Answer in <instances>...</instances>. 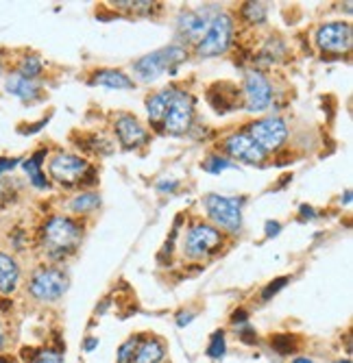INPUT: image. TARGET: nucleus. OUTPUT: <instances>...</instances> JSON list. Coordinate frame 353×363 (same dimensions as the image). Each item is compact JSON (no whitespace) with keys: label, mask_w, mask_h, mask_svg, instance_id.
Masks as SVG:
<instances>
[{"label":"nucleus","mask_w":353,"mask_h":363,"mask_svg":"<svg viewBox=\"0 0 353 363\" xmlns=\"http://www.w3.org/2000/svg\"><path fill=\"white\" fill-rule=\"evenodd\" d=\"M229 168H236V163H231L229 159H224V157H218V155L207 157L205 163H203V170L205 172H212V174H218V172L229 170Z\"/></svg>","instance_id":"393cba45"},{"label":"nucleus","mask_w":353,"mask_h":363,"mask_svg":"<svg viewBox=\"0 0 353 363\" xmlns=\"http://www.w3.org/2000/svg\"><path fill=\"white\" fill-rule=\"evenodd\" d=\"M164 359H166L164 344L159 339H155V337H149V339H144V341L138 344L131 363H162Z\"/></svg>","instance_id":"dca6fc26"},{"label":"nucleus","mask_w":353,"mask_h":363,"mask_svg":"<svg viewBox=\"0 0 353 363\" xmlns=\"http://www.w3.org/2000/svg\"><path fill=\"white\" fill-rule=\"evenodd\" d=\"M284 55V44L281 42H266V46H264V51L260 53V61L262 63H272V61H277L279 57Z\"/></svg>","instance_id":"bb28decb"},{"label":"nucleus","mask_w":353,"mask_h":363,"mask_svg":"<svg viewBox=\"0 0 353 363\" xmlns=\"http://www.w3.org/2000/svg\"><path fill=\"white\" fill-rule=\"evenodd\" d=\"M83 237V228L76 220L66 216H55L46 222L42 230V244L44 251L51 259H63L72 255Z\"/></svg>","instance_id":"f257e3e1"},{"label":"nucleus","mask_w":353,"mask_h":363,"mask_svg":"<svg viewBox=\"0 0 353 363\" xmlns=\"http://www.w3.org/2000/svg\"><path fill=\"white\" fill-rule=\"evenodd\" d=\"M28 363H63V357L59 351H53V348H42L38 351L35 355L26 357Z\"/></svg>","instance_id":"a878e982"},{"label":"nucleus","mask_w":353,"mask_h":363,"mask_svg":"<svg viewBox=\"0 0 353 363\" xmlns=\"http://www.w3.org/2000/svg\"><path fill=\"white\" fill-rule=\"evenodd\" d=\"M192 115H195V98L183 90H174L168 111L164 115L166 130L172 135H181L186 130H190Z\"/></svg>","instance_id":"6e6552de"},{"label":"nucleus","mask_w":353,"mask_h":363,"mask_svg":"<svg viewBox=\"0 0 353 363\" xmlns=\"http://www.w3.org/2000/svg\"><path fill=\"white\" fill-rule=\"evenodd\" d=\"M94 85H105L111 90H133L136 83L120 70H99L92 78Z\"/></svg>","instance_id":"a211bd4d"},{"label":"nucleus","mask_w":353,"mask_h":363,"mask_svg":"<svg viewBox=\"0 0 353 363\" xmlns=\"http://www.w3.org/2000/svg\"><path fill=\"white\" fill-rule=\"evenodd\" d=\"M236 328H238V335L243 337V341H245V344H255V341H258V335H255V331H253V328L249 326V322H245V324H238Z\"/></svg>","instance_id":"473e14b6"},{"label":"nucleus","mask_w":353,"mask_h":363,"mask_svg":"<svg viewBox=\"0 0 353 363\" xmlns=\"http://www.w3.org/2000/svg\"><path fill=\"white\" fill-rule=\"evenodd\" d=\"M174 90L176 87H166V90H162L159 94L151 96L149 101H147V109H149L151 122H162L164 120V115L168 111V105H170V98H172Z\"/></svg>","instance_id":"aec40b11"},{"label":"nucleus","mask_w":353,"mask_h":363,"mask_svg":"<svg viewBox=\"0 0 353 363\" xmlns=\"http://www.w3.org/2000/svg\"><path fill=\"white\" fill-rule=\"evenodd\" d=\"M46 157V151H40V153H35L33 157H31L28 161H24L22 163V168H24V172L28 174V180L33 183L35 187H40V189H46L48 187V180H46V176L42 174V159Z\"/></svg>","instance_id":"412c9836"},{"label":"nucleus","mask_w":353,"mask_h":363,"mask_svg":"<svg viewBox=\"0 0 353 363\" xmlns=\"http://www.w3.org/2000/svg\"><path fill=\"white\" fill-rule=\"evenodd\" d=\"M42 72V61H40V57H26V59H22V63H20V76H24V78H33L35 81V76Z\"/></svg>","instance_id":"cd10ccee"},{"label":"nucleus","mask_w":353,"mask_h":363,"mask_svg":"<svg viewBox=\"0 0 353 363\" xmlns=\"http://www.w3.org/2000/svg\"><path fill=\"white\" fill-rule=\"evenodd\" d=\"M233 35V22L227 13H216L207 24L203 37L197 42V55L199 57H218L227 53L231 46Z\"/></svg>","instance_id":"7ed1b4c3"},{"label":"nucleus","mask_w":353,"mask_h":363,"mask_svg":"<svg viewBox=\"0 0 353 363\" xmlns=\"http://www.w3.org/2000/svg\"><path fill=\"white\" fill-rule=\"evenodd\" d=\"M247 318H249V313L245 311V309H238V311H233V316H231V322L238 326V324H245L247 322Z\"/></svg>","instance_id":"f704fd0d"},{"label":"nucleus","mask_w":353,"mask_h":363,"mask_svg":"<svg viewBox=\"0 0 353 363\" xmlns=\"http://www.w3.org/2000/svg\"><path fill=\"white\" fill-rule=\"evenodd\" d=\"M176 185H179V183H176V180H170V183H159L157 189H159V192H172Z\"/></svg>","instance_id":"58836bf2"},{"label":"nucleus","mask_w":353,"mask_h":363,"mask_svg":"<svg viewBox=\"0 0 353 363\" xmlns=\"http://www.w3.org/2000/svg\"><path fill=\"white\" fill-rule=\"evenodd\" d=\"M345 203H347V205L351 203V192H347V194H345Z\"/></svg>","instance_id":"79ce46f5"},{"label":"nucleus","mask_w":353,"mask_h":363,"mask_svg":"<svg viewBox=\"0 0 353 363\" xmlns=\"http://www.w3.org/2000/svg\"><path fill=\"white\" fill-rule=\"evenodd\" d=\"M286 283H290V278H288V276H279V278H275V280H270V283L266 285V289L262 292V301H270L272 296H275L279 289L286 287Z\"/></svg>","instance_id":"7c9ffc66"},{"label":"nucleus","mask_w":353,"mask_h":363,"mask_svg":"<svg viewBox=\"0 0 353 363\" xmlns=\"http://www.w3.org/2000/svg\"><path fill=\"white\" fill-rule=\"evenodd\" d=\"M94 348H99V337H90V339L85 341V351H88V353H92Z\"/></svg>","instance_id":"ea45409f"},{"label":"nucleus","mask_w":353,"mask_h":363,"mask_svg":"<svg viewBox=\"0 0 353 363\" xmlns=\"http://www.w3.org/2000/svg\"><path fill=\"white\" fill-rule=\"evenodd\" d=\"M116 133L126 148H136V146L147 142V128L138 122V118L126 115V113L116 120Z\"/></svg>","instance_id":"4468645a"},{"label":"nucleus","mask_w":353,"mask_h":363,"mask_svg":"<svg viewBox=\"0 0 353 363\" xmlns=\"http://www.w3.org/2000/svg\"><path fill=\"white\" fill-rule=\"evenodd\" d=\"M192 318H195V313H179V320H176V324H179V326H188L192 322Z\"/></svg>","instance_id":"e433bc0d"},{"label":"nucleus","mask_w":353,"mask_h":363,"mask_svg":"<svg viewBox=\"0 0 353 363\" xmlns=\"http://www.w3.org/2000/svg\"><path fill=\"white\" fill-rule=\"evenodd\" d=\"M207 103L218 113H229L243 105V98H240V90L233 83H214L207 90Z\"/></svg>","instance_id":"ddd939ff"},{"label":"nucleus","mask_w":353,"mask_h":363,"mask_svg":"<svg viewBox=\"0 0 353 363\" xmlns=\"http://www.w3.org/2000/svg\"><path fill=\"white\" fill-rule=\"evenodd\" d=\"M270 346H272V348H275L281 357H288V355H295L299 341H297L295 335H275V337H272V341H270Z\"/></svg>","instance_id":"5701e85b"},{"label":"nucleus","mask_w":353,"mask_h":363,"mask_svg":"<svg viewBox=\"0 0 353 363\" xmlns=\"http://www.w3.org/2000/svg\"><path fill=\"white\" fill-rule=\"evenodd\" d=\"M101 205V196L99 194H92V192H85V194H79L74 201H72V211L74 213H88L92 209H96Z\"/></svg>","instance_id":"4be33fe9"},{"label":"nucleus","mask_w":353,"mask_h":363,"mask_svg":"<svg viewBox=\"0 0 353 363\" xmlns=\"http://www.w3.org/2000/svg\"><path fill=\"white\" fill-rule=\"evenodd\" d=\"M264 228H266V235H268V237H275V235H279L281 224H279V222H272V220H268Z\"/></svg>","instance_id":"72a5a7b5"},{"label":"nucleus","mask_w":353,"mask_h":363,"mask_svg":"<svg viewBox=\"0 0 353 363\" xmlns=\"http://www.w3.org/2000/svg\"><path fill=\"white\" fill-rule=\"evenodd\" d=\"M290 363H312V359H308V357H295Z\"/></svg>","instance_id":"a19ab883"},{"label":"nucleus","mask_w":353,"mask_h":363,"mask_svg":"<svg viewBox=\"0 0 353 363\" xmlns=\"http://www.w3.org/2000/svg\"><path fill=\"white\" fill-rule=\"evenodd\" d=\"M318 46L327 53H347L353 42V28L347 22H329L316 31Z\"/></svg>","instance_id":"9d476101"},{"label":"nucleus","mask_w":353,"mask_h":363,"mask_svg":"<svg viewBox=\"0 0 353 363\" xmlns=\"http://www.w3.org/2000/svg\"><path fill=\"white\" fill-rule=\"evenodd\" d=\"M222 244V235L220 230L212 224L199 222L195 224L186 235V244H183V253L190 259H207L210 255H214Z\"/></svg>","instance_id":"423d86ee"},{"label":"nucleus","mask_w":353,"mask_h":363,"mask_svg":"<svg viewBox=\"0 0 353 363\" xmlns=\"http://www.w3.org/2000/svg\"><path fill=\"white\" fill-rule=\"evenodd\" d=\"M243 205L245 198H227L218 194L205 196L207 216L214 224L229 230V233H238L240 226H243Z\"/></svg>","instance_id":"20e7f679"},{"label":"nucleus","mask_w":353,"mask_h":363,"mask_svg":"<svg viewBox=\"0 0 353 363\" xmlns=\"http://www.w3.org/2000/svg\"><path fill=\"white\" fill-rule=\"evenodd\" d=\"M243 18L251 24H262L266 20V5L262 3H247L243 7Z\"/></svg>","instance_id":"b1692460"},{"label":"nucleus","mask_w":353,"mask_h":363,"mask_svg":"<svg viewBox=\"0 0 353 363\" xmlns=\"http://www.w3.org/2000/svg\"><path fill=\"white\" fill-rule=\"evenodd\" d=\"M20 268L13 257L0 253V294H11L18 287Z\"/></svg>","instance_id":"f3484780"},{"label":"nucleus","mask_w":353,"mask_h":363,"mask_svg":"<svg viewBox=\"0 0 353 363\" xmlns=\"http://www.w3.org/2000/svg\"><path fill=\"white\" fill-rule=\"evenodd\" d=\"M0 72H3V65H0Z\"/></svg>","instance_id":"a18cd8bd"},{"label":"nucleus","mask_w":353,"mask_h":363,"mask_svg":"<svg viewBox=\"0 0 353 363\" xmlns=\"http://www.w3.org/2000/svg\"><path fill=\"white\" fill-rule=\"evenodd\" d=\"M301 218L312 220V218H314V209H312V207H308V205H301Z\"/></svg>","instance_id":"4c0bfd02"},{"label":"nucleus","mask_w":353,"mask_h":363,"mask_svg":"<svg viewBox=\"0 0 353 363\" xmlns=\"http://www.w3.org/2000/svg\"><path fill=\"white\" fill-rule=\"evenodd\" d=\"M138 344H140V337L126 339V341L120 346V351H118V363H131L133 353H136V348H138Z\"/></svg>","instance_id":"c756f323"},{"label":"nucleus","mask_w":353,"mask_h":363,"mask_svg":"<svg viewBox=\"0 0 353 363\" xmlns=\"http://www.w3.org/2000/svg\"><path fill=\"white\" fill-rule=\"evenodd\" d=\"M7 92L22 98V101H35L40 96V87L33 78H24L20 74H13L7 78Z\"/></svg>","instance_id":"6ab92c4d"},{"label":"nucleus","mask_w":353,"mask_h":363,"mask_svg":"<svg viewBox=\"0 0 353 363\" xmlns=\"http://www.w3.org/2000/svg\"><path fill=\"white\" fill-rule=\"evenodd\" d=\"M114 7L129 9V11H136V13H151L155 5L153 3H114Z\"/></svg>","instance_id":"2f4dec72"},{"label":"nucleus","mask_w":353,"mask_h":363,"mask_svg":"<svg viewBox=\"0 0 353 363\" xmlns=\"http://www.w3.org/2000/svg\"><path fill=\"white\" fill-rule=\"evenodd\" d=\"M338 363H351V361H338Z\"/></svg>","instance_id":"c03bdc74"},{"label":"nucleus","mask_w":353,"mask_h":363,"mask_svg":"<svg viewBox=\"0 0 353 363\" xmlns=\"http://www.w3.org/2000/svg\"><path fill=\"white\" fill-rule=\"evenodd\" d=\"M68 289V274L59 268H40L28 280V292L35 301L53 303Z\"/></svg>","instance_id":"39448f33"},{"label":"nucleus","mask_w":353,"mask_h":363,"mask_svg":"<svg viewBox=\"0 0 353 363\" xmlns=\"http://www.w3.org/2000/svg\"><path fill=\"white\" fill-rule=\"evenodd\" d=\"M210 20L212 18H207L203 11H186L179 18V33L186 40L197 44L203 37V33H205L207 24H210Z\"/></svg>","instance_id":"2eb2a0df"},{"label":"nucleus","mask_w":353,"mask_h":363,"mask_svg":"<svg viewBox=\"0 0 353 363\" xmlns=\"http://www.w3.org/2000/svg\"><path fill=\"white\" fill-rule=\"evenodd\" d=\"M3 344H5V337H3V331H0V348H3Z\"/></svg>","instance_id":"37998d69"},{"label":"nucleus","mask_w":353,"mask_h":363,"mask_svg":"<svg viewBox=\"0 0 353 363\" xmlns=\"http://www.w3.org/2000/svg\"><path fill=\"white\" fill-rule=\"evenodd\" d=\"M188 59V51L179 44H172L168 48H162V51H155L147 57H142L140 61H136V72L144 78V81H155L159 74L164 72H174L176 65L183 63Z\"/></svg>","instance_id":"f03ea898"},{"label":"nucleus","mask_w":353,"mask_h":363,"mask_svg":"<svg viewBox=\"0 0 353 363\" xmlns=\"http://www.w3.org/2000/svg\"><path fill=\"white\" fill-rule=\"evenodd\" d=\"M247 133L264 153H270V151L281 148L284 142L288 140V126L281 118H264V120L253 122Z\"/></svg>","instance_id":"1a4fd4ad"},{"label":"nucleus","mask_w":353,"mask_h":363,"mask_svg":"<svg viewBox=\"0 0 353 363\" xmlns=\"http://www.w3.org/2000/svg\"><path fill=\"white\" fill-rule=\"evenodd\" d=\"M272 101V87L268 83V78L258 72L251 70L245 76V107L249 111H264Z\"/></svg>","instance_id":"9b49d317"},{"label":"nucleus","mask_w":353,"mask_h":363,"mask_svg":"<svg viewBox=\"0 0 353 363\" xmlns=\"http://www.w3.org/2000/svg\"><path fill=\"white\" fill-rule=\"evenodd\" d=\"M222 146H224V153H227L229 157H233L238 161H245V163H249V166H258V163H262L266 159V153L251 140L249 133H233L224 140Z\"/></svg>","instance_id":"f8f14e48"},{"label":"nucleus","mask_w":353,"mask_h":363,"mask_svg":"<svg viewBox=\"0 0 353 363\" xmlns=\"http://www.w3.org/2000/svg\"><path fill=\"white\" fill-rule=\"evenodd\" d=\"M92 166L81 159V157H74L68 153H59L51 159L48 163V172H51L53 180H57L59 185L63 187H74V185H81L83 178L88 174Z\"/></svg>","instance_id":"0eeeda50"},{"label":"nucleus","mask_w":353,"mask_h":363,"mask_svg":"<svg viewBox=\"0 0 353 363\" xmlns=\"http://www.w3.org/2000/svg\"><path fill=\"white\" fill-rule=\"evenodd\" d=\"M224 348H227V346H224V331H216L212 335L210 346H207V355H210L212 359H222Z\"/></svg>","instance_id":"c85d7f7f"},{"label":"nucleus","mask_w":353,"mask_h":363,"mask_svg":"<svg viewBox=\"0 0 353 363\" xmlns=\"http://www.w3.org/2000/svg\"><path fill=\"white\" fill-rule=\"evenodd\" d=\"M15 163H20V159H0V174L7 170H13Z\"/></svg>","instance_id":"c9c22d12"}]
</instances>
